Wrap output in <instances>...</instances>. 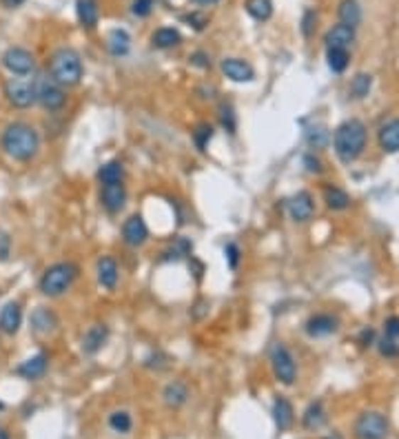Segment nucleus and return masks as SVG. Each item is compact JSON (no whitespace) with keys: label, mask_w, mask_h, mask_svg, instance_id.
Masks as SVG:
<instances>
[{"label":"nucleus","mask_w":399,"mask_h":439,"mask_svg":"<svg viewBox=\"0 0 399 439\" xmlns=\"http://www.w3.org/2000/svg\"><path fill=\"white\" fill-rule=\"evenodd\" d=\"M0 149L13 162H31L40 151V134L27 122H11L0 136Z\"/></svg>","instance_id":"obj_1"},{"label":"nucleus","mask_w":399,"mask_h":439,"mask_svg":"<svg viewBox=\"0 0 399 439\" xmlns=\"http://www.w3.org/2000/svg\"><path fill=\"white\" fill-rule=\"evenodd\" d=\"M366 146V126L355 118L341 122L333 134V149L341 162L351 164L361 156Z\"/></svg>","instance_id":"obj_2"},{"label":"nucleus","mask_w":399,"mask_h":439,"mask_svg":"<svg viewBox=\"0 0 399 439\" xmlns=\"http://www.w3.org/2000/svg\"><path fill=\"white\" fill-rule=\"evenodd\" d=\"M82 60L78 56V51L60 47L58 51H53V56L49 60V76L51 80H56L62 89L65 87H76L82 80Z\"/></svg>","instance_id":"obj_3"},{"label":"nucleus","mask_w":399,"mask_h":439,"mask_svg":"<svg viewBox=\"0 0 399 439\" xmlns=\"http://www.w3.org/2000/svg\"><path fill=\"white\" fill-rule=\"evenodd\" d=\"M78 273L80 269L74 262H56L43 273L38 288L47 298H60L74 286V282L78 280Z\"/></svg>","instance_id":"obj_4"},{"label":"nucleus","mask_w":399,"mask_h":439,"mask_svg":"<svg viewBox=\"0 0 399 439\" xmlns=\"http://www.w3.org/2000/svg\"><path fill=\"white\" fill-rule=\"evenodd\" d=\"M270 369H273V375L280 384L284 386H293L295 379H297V366H295V359L291 355V351L286 349L282 342L273 344V349H270Z\"/></svg>","instance_id":"obj_5"},{"label":"nucleus","mask_w":399,"mask_h":439,"mask_svg":"<svg viewBox=\"0 0 399 439\" xmlns=\"http://www.w3.org/2000/svg\"><path fill=\"white\" fill-rule=\"evenodd\" d=\"M5 98L13 109H29L31 104H35V78H9L5 82Z\"/></svg>","instance_id":"obj_6"},{"label":"nucleus","mask_w":399,"mask_h":439,"mask_svg":"<svg viewBox=\"0 0 399 439\" xmlns=\"http://www.w3.org/2000/svg\"><path fill=\"white\" fill-rule=\"evenodd\" d=\"M35 102L47 112H60L67 102V94L56 80H51V76H40L35 78Z\"/></svg>","instance_id":"obj_7"},{"label":"nucleus","mask_w":399,"mask_h":439,"mask_svg":"<svg viewBox=\"0 0 399 439\" xmlns=\"http://www.w3.org/2000/svg\"><path fill=\"white\" fill-rule=\"evenodd\" d=\"M388 419L379 411H366L355 422V439H386Z\"/></svg>","instance_id":"obj_8"},{"label":"nucleus","mask_w":399,"mask_h":439,"mask_svg":"<svg viewBox=\"0 0 399 439\" xmlns=\"http://www.w3.org/2000/svg\"><path fill=\"white\" fill-rule=\"evenodd\" d=\"M3 67L11 76H29L35 67V60L31 56V51H27L25 47H9L3 53Z\"/></svg>","instance_id":"obj_9"},{"label":"nucleus","mask_w":399,"mask_h":439,"mask_svg":"<svg viewBox=\"0 0 399 439\" xmlns=\"http://www.w3.org/2000/svg\"><path fill=\"white\" fill-rule=\"evenodd\" d=\"M122 240H124L126 246H131V249H138L149 240V227H147V222H144V217L140 213L124 220Z\"/></svg>","instance_id":"obj_10"},{"label":"nucleus","mask_w":399,"mask_h":439,"mask_svg":"<svg viewBox=\"0 0 399 439\" xmlns=\"http://www.w3.org/2000/svg\"><path fill=\"white\" fill-rule=\"evenodd\" d=\"M286 209H288L291 220H295V222H308L315 213V202L308 191H297L293 197L286 200Z\"/></svg>","instance_id":"obj_11"},{"label":"nucleus","mask_w":399,"mask_h":439,"mask_svg":"<svg viewBox=\"0 0 399 439\" xmlns=\"http://www.w3.org/2000/svg\"><path fill=\"white\" fill-rule=\"evenodd\" d=\"M100 205L104 207L106 213H120L126 205V189L122 182L116 185H102L100 191Z\"/></svg>","instance_id":"obj_12"},{"label":"nucleus","mask_w":399,"mask_h":439,"mask_svg":"<svg viewBox=\"0 0 399 439\" xmlns=\"http://www.w3.org/2000/svg\"><path fill=\"white\" fill-rule=\"evenodd\" d=\"M222 73L233 82H253L256 80V69L242 58H224Z\"/></svg>","instance_id":"obj_13"},{"label":"nucleus","mask_w":399,"mask_h":439,"mask_svg":"<svg viewBox=\"0 0 399 439\" xmlns=\"http://www.w3.org/2000/svg\"><path fill=\"white\" fill-rule=\"evenodd\" d=\"M23 326V308L18 302H7L0 310V331L5 335H16Z\"/></svg>","instance_id":"obj_14"},{"label":"nucleus","mask_w":399,"mask_h":439,"mask_svg":"<svg viewBox=\"0 0 399 439\" xmlns=\"http://www.w3.org/2000/svg\"><path fill=\"white\" fill-rule=\"evenodd\" d=\"M96 276H98V284L102 288L114 291L116 284H118V278H120L118 262L114 258H109V255H104V258H100L98 264H96Z\"/></svg>","instance_id":"obj_15"},{"label":"nucleus","mask_w":399,"mask_h":439,"mask_svg":"<svg viewBox=\"0 0 399 439\" xmlns=\"http://www.w3.org/2000/svg\"><path fill=\"white\" fill-rule=\"evenodd\" d=\"M306 333L311 337H326V335H333L337 331V318L329 315V313H317L313 318H308L306 322Z\"/></svg>","instance_id":"obj_16"},{"label":"nucleus","mask_w":399,"mask_h":439,"mask_svg":"<svg viewBox=\"0 0 399 439\" xmlns=\"http://www.w3.org/2000/svg\"><path fill=\"white\" fill-rule=\"evenodd\" d=\"M109 340V328L104 324H94L87 328V333L82 335V351L87 355H96L98 351H102V346Z\"/></svg>","instance_id":"obj_17"},{"label":"nucleus","mask_w":399,"mask_h":439,"mask_svg":"<svg viewBox=\"0 0 399 439\" xmlns=\"http://www.w3.org/2000/svg\"><path fill=\"white\" fill-rule=\"evenodd\" d=\"M56 326H58V318L56 313H53L51 308L47 306H38L31 313V328H33V333H38V335H49L56 331Z\"/></svg>","instance_id":"obj_18"},{"label":"nucleus","mask_w":399,"mask_h":439,"mask_svg":"<svg viewBox=\"0 0 399 439\" xmlns=\"http://www.w3.org/2000/svg\"><path fill=\"white\" fill-rule=\"evenodd\" d=\"M273 422H275V426H278V430L280 433H284V430H288L293 426V422H295V411H293V404L291 401H288L286 397H275V401H273Z\"/></svg>","instance_id":"obj_19"},{"label":"nucleus","mask_w":399,"mask_h":439,"mask_svg":"<svg viewBox=\"0 0 399 439\" xmlns=\"http://www.w3.org/2000/svg\"><path fill=\"white\" fill-rule=\"evenodd\" d=\"M162 399H165V404L169 408H182L189 401V386L185 381L173 379L167 384L165 391H162Z\"/></svg>","instance_id":"obj_20"},{"label":"nucleus","mask_w":399,"mask_h":439,"mask_svg":"<svg viewBox=\"0 0 399 439\" xmlns=\"http://www.w3.org/2000/svg\"><path fill=\"white\" fill-rule=\"evenodd\" d=\"M47 366H49V357L45 353H38V355L25 359L16 369V373L21 377H25V379H29V381H33V379H40L47 373Z\"/></svg>","instance_id":"obj_21"},{"label":"nucleus","mask_w":399,"mask_h":439,"mask_svg":"<svg viewBox=\"0 0 399 439\" xmlns=\"http://www.w3.org/2000/svg\"><path fill=\"white\" fill-rule=\"evenodd\" d=\"M355 40V29L349 27V25H335L333 29H329V33H326V47L329 49H349Z\"/></svg>","instance_id":"obj_22"},{"label":"nucleus","mask_w":399,"mask_h":439,"mask_svg":"<svg viewBox=\"0 0 399 439\" xmlns=\"http://www.w3.org/2000/svg\"><path fill=\"white\" fill-rule=\"evenodd\" d=\"M106 49L111 56L122 58L131 51V36L124 29H111L106 33Z\"/></svg>","instance_id":"obj_23"},{"label":"nucleus","mask_w":399,"mask_h":439,"mask_svg":"<svg viewBox=\"0 0 399 439\" xmlns=\"http://www.w3.org/2000/svg\"><path fill=\"white\" fill-rule=\"evenodd\" d=\"M76 16H78V23L84 29H96L98 21H100V7H98L96 0H78Z\"/></svg>","instance_id":"obj_24"},{"label":"nucleus","mask_w":399,"mask_h":439,"mask_svg":"<svg viewBox=\"0 0 399 439\" xmlns=\"http://www.w3.org/2000/svg\"><path fill=\"white\" fill-rule=\"evenodd\" d=\"M379 146H382L386 153L399 151V118L382 126V131H379Z\"/></svg>","instance_id":"obj_25"},{"label":"nucleus","mask_w":399,"mask_h":439,"mask_svg":"<svg viewBox=\"0 0 399 439\" xmlns=\"http://www.w3.org/2000/svg\"><path fill=\"white\" fill-rule=\"evenodd\" d=\"M324 424H326V411H324L322 401H313V404H308V408L302 415V426L306 430H319Z\"/></svg>","instance_id":"obj_26"},{"label":"nucleus","mask_w":399,"mask_h":439,"mask_svg":"<svg viewBox=\"0 0 399 439\" xmlns=\"http://www.w3.org/2000/svg\"><path fill=\"white\" fill-rule=\"evenodd\" d=\"M151 43L155 49H173L182 43V36H180L177 29L173 27H160L155 29V33L151 36Z\"/></svg>","instance_id":"obj_27"},{"label":"nucleus","mask_w":399,"mask_h":439,"mask_svg":"<svg viewBox=\"0 0 399 439\" xmlns=\"http://www.w3.org/2000/svg\"><path fill=\"white\" fill-rule=\"evenodd\" d=\"M337 16H339L341 25H349L355 29L361 23V7L357 0H341L337 7Z\"/></svg>","instance_id":"obj_28"},{"label":"nucleus","mask_w":399,"mask_h":439,"mask_svg":"<svg viewBox=\"0 0 399 439\" xmlns=\"http://www.w3.org/2000/svg\"><path fill=\"white\" fill-rule=\"evenodd\" d=\"M122 178H124V167L120 160H109L98 169L100 185H116V182H122Z\"/></svg>","instance_id":"obj_29"},{"label":"nucleus","mask_w":399,"mask_h":439,"mask_svg":"<svg viewBox=\"0 0 399 439\" xmlns=\"http://www.w3.org/2000/svg\"><path fill=\"white\" fill-rule=\"evenodd\" d=\"M324 202H326V207L333 209V211H344V209H349L351 197H349L346 191H341L339 187L331 185V187L324 189Z\"/></svg>","instance_id":"obj_30"},{"label":"nucleus","mask_w":399,"mask_h":439,"mask_svg":"<svg viewBox=\"0 0 399 439\" xmlns=\"http://www.w3.org/2000/svg\"><path fill=\"white\" fill-rule=\"evenodd\" d=\"M246 13L258 23H266L270 16H273V3L270 0H246L244 5Z\"/></svg>","instance_id":"obj_31"},{"label":"nucleus","mask_w":399,"mask_h":439,"mask_svg":"<svg viewBox=\"0 0 399 439\" xmlns=\"http://www.w3.org/2000/svg\"><path fill=\"white\" fill-rule=\"evenodd\" d=\"M191 136H193V142H195L197 149H200V151H207L209 142H211L213 136H215V129H213V124H209V122H197Z\"/></svg>","instance_id":"obj_32"},{"label":"nucleus","mask_w":399,"mask_h":439,"mask_svg":"<svg viewBox=\"0 0 399 439\" xmlns=\"http://www.w3.org/2000/svg\"><path fill=\"white\" fill-rule=\"evenodd\" d=\"M326 60H329V67L333 73H341V71H346L349 67V49H329L326 51Z\"/></svg>","instance_id":"obj_33"},{"label":"nucleus","mask_w":399,"mask_h":439,"mask_svg":"<svg viewBox=\"0 0 399 439\" xmlns=\"http://www.w3.org/2000/svg\"><path fill=\"white\" fill-rule=\"evenodd\" d=\"M373 87V76L371 73H357V76L351 80V96L361 100L368 96V91Z\"/></svg>","instance_id":"obj_34"},{"label":"nucleus","mask_w":399,"mask_h":439,"mask_svg":"<svg viewBox=\"0 0 399 439\" xmlns=\"http://www.w3.org/2000/svg\"><path fill=\"white\" fill-rule=\"evenodd\" d=\"M133 426V419L131 415L126 413V411H114L111 415H109V428L124 435V433H129Z\"/></svg>","instance_id":"obj_35"},{"label":"nucleus","mask_w":399,"mask_h":439,"mask_svg":"<svg viewBox=\"0 0 399 439\" xmlns=\"http://www.w3.org/2000/svg\"><path fill=\"white\" fill-rule=\"evenodd\" d=\"M306 142L313 146V149H324L331 142V134L324 129V126H308L306 129Z\"/></svg>","instance_id":"obj_36"},{"label":"nucleus","mask_w":399,"mask_h":439,"mask_svg":"<svg viewBox=\"0 0 399 439\" xmlns=\"http://www.w3.org/2000/svg\"><path fill=\"white\" fill-rule=\"evenodd\" d=\"M191 242L187 240V237H177V240H173V244L165 251V260H180V258H187V255H191Z\"/></svg>","instance_id":"obj_37"},{"label":"nucleus","mask_w":399,"mask_h":439,"mask_svg":"<svg viewBox=\"0 0 399 439\" xmlns=\"http://www.w3.org/2000/svg\"><path fill=\"white\" fill-rule=\"evenodd\" d=\"M182 23H187L195 31H204L207 25H209V16L204 11H191V13L182 16Z\"/></svg>","instance_id":"obj_38"},{"label":"nucleus","mask_w":399,"mask_h":439,"mask_svg":"<svg viewBox=\"0 0 399 439\" xmlns=\"http://www.w3.org/2000/svg\"><path fill=\"white\" fill-rule=\"evenodd\" d=\"M220 124L229 134H235V126H238V120H235V112L231 104H220Z\"/></svg>","instance_id":"obj_39"},{"label":"nucleus","mask_w":399,"mask_h":439,"mask_svg":"<svg viewBox=\"0 0 399 439\" xmlns=\"http://www.w3.org/2000/svg\"><path fill=\"white\" fill-rule=\"evenodd\" d=\"M224 258H226V264H229V269H238L240 266V260H242V253H240V246L235 244V242H229L226 246H224Z\"/></svg>","instance_id":"obj_40"},{"label":"nucleus","mask_w":399,"mask_h":439,"mask_svg":"<svg viewBox=\"0 0 399 439\" xmlns=\"http://www.w3.org/2000/svg\"><path fill=\"white\" fill-rule=\"evenodd\" d=\"M153 7H155V0H133V3H131V13L136 18H147V16H151Z\"/></svg>","instance_id":"obj_41"},{"label":"nucleus","mask_w":399,"mask_h":439,"mask_svg":"<svg viewBox=\"0 0 399 439\" xmlns=\"http://www.w3.org/2000/svg\"><path fill=\"white\" fill-rule=\"evenodd\" d=\"M315 23H317V13H315L313 9H306V11H304V16H302V33L306 36V38L313 33Z\"/></svg>","instance_id":"obj_42"},{"label":"nucleus","mask_w":399,"mask_h":439,"mask_svg":"<svg viewBox=\"0 0 399 439\" xmlns=\"http://www.w3.org/2000/svg\"><path fill=\"white\" fill-rule=\"evenodd\" d=\"M189 63L197 69H209L211 67V58H209V53L207 51H195L189 56Z\"/></svg>","instance_id":"obj_43"},{"label":"nucleus","mask_w":399,"mask_h":439,"mask_svg":"<svg viewBox=\"0 0 399 439\" xmlns=\"http://www.w3.org/2000/svg\"><path fill=\"white\" fill-rule=\"evenodd\" d=\"M379 353H382L384 357H395V355H399V344L384 337L382 342H379Z\"/></svg>","instance_id":"obj_44"},{"label":"nucleus","mask_w":399,"mask_h":439,"mask_svg":"<svg viewBox=\"0 0 399 439\" xmlns=\"http://www.w3.org/2000/svg\"><path fill=\"white\" fill-rule=\"evenodd\" d=\"M384 331H386L384 337H388V340H393V342L399 344V318H390V320H386Z\"/></svg>","instance_id":"obj_45"},{"label":"nucleus","mask_w":399,"mask_h":439,"mask_svg":"<svg viewBox=\"0 0 399 439\" xmlns=\"http://www.w3.org/2000/svg\"><path fill=\"white\" fill-rule=\"evenodd\" d=\"M9 255H11V237L0 231V262L9 260Z\"/></svg>","instance_id":"obj_46"},{"label":"nucleus","mask_w":399,"mask_h":439,"mask_svg":"<svg viewBox=\"0 0 399 439\" xmlns=\"http://www.w3.org/2000/svg\"><path fill=\"white\" fill-rule=\"evenodd\" d=\"M304 167H306V171H311V173H319L322 171V162L313 153H306L304 156Z\"/></svg>","instance_id":"obj_47"},{"label":"nucleus","mask_w":399,"mask_h":439,"mask_svg":"<svg viewBox=\"0 0 399 439\" xmlns=\"http://www.w3.org/2000/svg\"><path fill=\"white\" fill-rule=\"evenodd\" d=\"M373 337H375L373 328H364V331H361V335H359V342L364 344V346H368V344L373 342Z\"/></svg>","instance_id":"obj_48"},{"label":"nucleus","mask_w":399,"mask_h":439,"mask_svg":"<svg viewBox=\"0 0 399 439\" xmlns=\"http://www.w3.org/2000/svg\"><path fill=\"white\" fill-rule=\"evenodd\" d=\"M0 3H3L5 7H9V9H16V7H21L25 0H0Z\"/></svg>","instance_id":"obj_49"},{"label":"nucleus","mask_w":399,"mask_h":439,"mask_svg":"<svg viewBox=\"0 0 399 439\" xmlns=\"http://www.w3.org/2000/svg\"><path fill=\"white\" fill-rule=\"evenodd\" d=\"M195 5H217L220 0H193Z\"/></svg>","instance_id":"obj_50"},{"label":"nucleus","mask_w":399,"mask_h":439,"mask_svg":"<svg viewBox=\"0 0 399 439\" xmlns=\"http://www.w3.org/2000/svg\"><path fill=\"white\" fill-rule=\"evenodd\" d=\"M0 439H9V433L5 428H0Z\"/></svg>","instance_id":"obj_51"},{"label":"nucleus","mask_w":399,"mask_h":439,"mask_svg":"<svg viewBox=\"0 0 399 439\" xmlns=\"http://www.w3.org/2000/svg\"><path fill=\"white\" fill-rule=\"evenodd\" d=\"M324 439H344L339 433H333V435H329V437H324Z\"/></svg>","instance_id":"obj_52"},{"label":"nucleus","mask_w":399,"mask_h":439,"mask_svg":"<svg viewBox=\"0 0 399 439\" xmlns=\"http://www.w3.org/2000/svg\"><path fill=\"white\" fill-rule=\"evenodd\" d=\"M3 408H5V406H3V401H0V411H3Z\"/></svg>","instance_id":"obj_53"}]
</instances>
